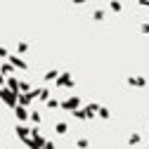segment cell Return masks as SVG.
Returning a JSON list of instances; mask_svg holds the SVG:
<instances>
[{
	"label": "cell",
	"instance_id": "7a4b0ae2",
	"mask_svg": "<svg viewBox=\"0 0 149 149\" xmlns=\"http://www.w3.org/2000/svg\"><path fill=\"white\" fill-rule=\"evenodd\" d=\"M17 137L19 140H26V137H31V128H26V125H17Z\"/></svg>",
	"mask_w": 149,
	"mask_h": 149
},
{
	"label": "cell",
	"instance_id": "4fadbf2b",
	"mask_svg": "<svg viewBox=\"0 0 149 149\" xmlns=\"http://www.w3.org/2000/svg\"><path fill=\"white\" fill-rule=\"evenodd\" d=\"M47 107H50V109H57V107H59V102H57V100H50V102H47Z\"/></svg>",
	"mask_w": 149,
	"mask_h": 149
},
{
	"label": "cell",
	"instance_id": "7c38bea8",
	"mask_svg": "<svg viewBox=\"0 0 149 149\" xmlns=\"http://www.w3.org/2000/svg\"><path fill=\"white\" fill-rule=\"evenodd\" d=\"M43 149H57V147H54V142H50V140H45V144H43Z\"/></svg>",
	"mask_w": 149,
	"mask_h": 149
},
{
	"label": "cell",
	"instance_id": "6da1fadb",
	"mask_svg": "<svg viewBox=\"0 0 149 149\" xmlns=\"http://www.w3.org/2000/svg\"><path fill=\"white\" fill-rule=\"evenodd\" d=\"M62 107H64L66 111H73V109H78V107H81V100H78V97H69Z\"/></svg>",
	"mask_w": 149,
	"mask_h": 149
},
{
	"label": "cell",
	"instance_id": "52a82bcc",
	"mask_svg": "<svg viewBox=\"0 0 149 149\" xmlns=\"http://www.w3.org/2000/svg\"><path fill=\"white\" fill-rule=\"evenodd\" d=\"M66 130H69V128H66V123H62V121H59L57 125H54V133H57V135H64Z\"/></svg>",
	"mask_w": 149,
	"mask_h": 149
},
{
	"label": "cell",
	"instance_id": "8fae6325",
	"mask_svg": "<svg viewBox=\"0 0 149 149\" xmlns=\"http://www.w3.org/2000/svg\"><path fill=\"white\" fill-rule=\"evenodd\" d=\"M29 118L33 121V123H40L43 118H40V114H38V111H33V114H29Z\"/></svg>",
	"mask_w": 149,
	"mask_h": 149
},
{
	"label": "cell",
	"instance_id": "8992f818",
	"mask_svg": "<svg viewBox=\"0 0 149 149\" xmlns=\"http://www.w3.org/2000/svg\"><path fill=\"white\" fill-rule=\"evenodd\" d=\"M57 85H73V81H71V76H69V73H64V76L57 81Z\"/></svg>",
	"mask_w": 149,
	"mask_h": 149
},
{
	"label": "cell",
	"instance_id": "277c9868",
	"mask_svg": "<svg viewBox=\"0 0 149 149\" xmlns=\"http://www.w3.org/2000/svg\"><path fill=\"white\" fill-rule=\"evenodd\" d=\"M0 97L7 102V107H14V95H12V92H5V90H3V92H0Z\"/></svg>",
	"mask_w": 149,
	"mask_h": 149
},
{
	"label": "cell",
	"instance_id": "9a60e30c",
	"mask_svg": "<svg viewBox=\"0 0 149 149\" xmlns=\"http://www.w3.org/2000/svg\"><path fill=\"white\" fill-rule=\"evenodd\" d=\"M140 31H142V33H149V24H142V26H140Z\"/></svg>",
	"mask_w": 149,
	"mask_h": 149
},
{
	"label": "cell",
	"instance_id": "3957f363",
	"mask_svg": "<svg viewBox=\"0 0 149 149\" xmlns=\"http://www.w3.org/2000/svg\"><path fill=\"white\" fill-rule=\"evenodd\" d=\"M14 114H17V118H19L22 123L29 118V114H26V109H24V107H14Z\"/></svg>",
	"mask_w": 149,
	"mask_h": 149
},
{
	"label": "cell",
	"instance_id": "5bb4252c",
	"mask_svg": "<svg viewBox=\"0 0 149 149\" xmlns=\"http://www.w3.org/2000/svg\"><path fill=\"white\" fill-rule=\"evenodd\" d=\"M111 10H114V12H118V10H121V3H116V0H114V3H111Z\"/></svg>",
	"mask_w": 149,
	"mask_h": 149
},
{
	"label": "cell",
	"instance_id": "9c48e42d",
	"mask_svg": "<svg viewBox=\"0 0 149 149\" xmlns=\"http://www.w3.org/2000/svg\"><path fill=\"white\" fill-rule=\"evenodd\" d=\"M97 114H100V118L107 121V118H109V109H107V107H97Z\"/></svg>",
	"mask_w": 149,
	"mask_h": 149
},
{
	"label": "cell",
	"instance_id": "5b68a950",
	"mask_svg": "<svg viewBox=\"0 0 149 149\" xmlns=\"http://www.w3.org/2000/svg\"><path fill=\"white\" fill-rule=\"evenodd\" d=\"M140 142H142V137H140V133H133V135L128 137V144H130V147H135V144H140Z\"/></svg>",
	"mask_w": 149,
	"mask_h": 149
},
{
	"label": "cell",
	"instance_id": "30bf717a",
	"mask_svg": "<svg viewBox=\"0 0 149 149\" xmlns=\"http://www.w3.org/2000/svg\"><path fill=\"white\" fill-rule=\"evenodd\" d=\"M128 83H130V85H135V88H137V85L142 88V85H144V78H137V76H133V78H130Z\"/></svg>",
	"mask_w": 149,
	"mask_h": 149
},
{
	"label": "cell",
	"instance_id": "ba28073f",
	"mask_svg": "<svg viewBox=\"0 0 149 149\" xmlns=\"http://www.w3.org/2000/svg\"><path fill=\"white\" fill-rule=\"evenodd\" d=\"M76 147H78V149H88V147H90V142H88L85 137H78V140H76Z\"/></svg>",
	"mask_w": 149,
	"mask_h": 149
}]
</instances>
